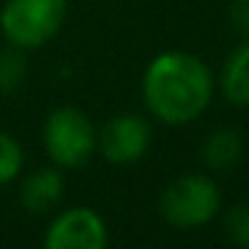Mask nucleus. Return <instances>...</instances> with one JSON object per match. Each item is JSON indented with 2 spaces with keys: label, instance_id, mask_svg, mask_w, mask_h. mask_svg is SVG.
Wrapping results in <instances>:
<instances>
[{
  "label": "nucleus",
  "instance_id": "obj_10",
  "mask_svg": "<svg viewBox=\"0 0 249 249\" xmlns=\"http://www.w3.org/2000/svg\"><path fill=\"white\" fill-rule=\"evenodd\" d=\"M24 166V150L14 134L0 129V188L19 179Z\"/></svg>",
  "mask_w": 249,
  "mask_h": 249
},
{
  "label": "nucleus",
  "instance_id": "obj_4",
  "mask_svg": "<svg viewBox=\"0 0 249 249\" xmlns=\"http://www.w3.org/2000/svg\"><path fill=\"white\" fill-rule=\"evenodd\" d=\"M67 0H6L0 8V33L8 46L33 51L56 38L67 22Z\"/></svg>",
  "mask_w": 249,
  "mask_h": 249
},
{
  "label": "nucleus",
  "instance_id": "obj_3",
  "mask_svg": "<svg viewBox=\"0 0 249 249\" xmlns=\"http://www.w3.org/2000/svg\"><path fill=\"white\" fill-rule=\"evenodd\" d=\"M43 147L54 166L65 172L83 169L97 156V126L81 107H54L43 121Z\"/></svg>",
  "mask_w": 249,
  "mask_h": 249
},
{
  "label": "nucleus",
  "instance_id": "obj_8",
  "mask_svg": "<svg viewBox=\"0 0 249 249\" xmlns=\"http://www.w3.org/2000/svg\"><path fill=\"white\" fill-rule=\"evenodd\" d=\"M220 91L228 105L249 107V38L225 56L220 70Z\"/></svg>",
  "mask_w": 249,
  "mask_h": 249
},
{
  "label": "nucleus",
  "instance_id": "obj_6",
  "mask_svg": "<svg viewBox=\"0 0 249 249\" xmlns=\"http://www.w3.org/2000/svg\"><path fill=\"white\" fill-rule=\"evenodd\" d=\"M107 241V222L89 206H70L56 212L43 233L46 249H105Z\"/></svg>",
  "mask_w": 249,
  "mask_h": 249
},
{
  "label": "nucleus",
  "instance_id": "obj_7",
  "mask_svg": "<svg viewBox=\"0 0 249 249\" xmlns=\"http://www.w3.org/2000/svg\"><path fill=\"white\" fill-rule=\"evenodd\" d=\"M65 169L59 166H40L22 177L19 182V204L24 212L35 217L51 214L65 198Z\"/></svg>",
  "mask_w": 249,
  "mask_h": 249
},
{
  "label": "nucleus",
  "instance_id": "obj_12",
  "mask_svg": "<svg viewBox=\"0 0 249 249\" xmlns=\"http://www.w3.org/2000/svg\"><path fill=\"white\" fill-rule=\"evenodd\" d=\"M222 231H225L231 244L249 249V204L231 206L222 217Z\"/></svg>",
  "mask_w": 249,
  "mask_h": 249
},
{
  "label": "nucleus",
  "instance_id": "obj_11",
  "mask_svg": "<svg viewBox=\"0 0 249 249\" xmlns=\"http://www.w3.org/2000/svg\"><path fill=\"white\" fill-rule=\"evenodd\" d=\"M27 75V62H24V51L17 46H8L6 51H0V94H11L24 83Z\"/></svg>",
  "mask_w": 249,
  "mask_h": 249
},
{
  "label": "nucleus",
  "instance_id": "obj_2",
  "mask_svg": "<svg viewBox=\"0 0 249 249\" xmlns=\"http://www.w3.org/2000/svg\"><path fill=\"white\" fill-rule=\"evenodd\" d=\"M222 193L214 177L206 172H185L163 188L158 214L174 231H196L220 214Z\"/></svg>",
  "mask_w": 249,
  "mask_h": 249
},
{
  "label": "nucleus",
  "instance_id": "obj_9",
  "mask_svg": "<svg viewBox=\"0 0 249 249\" xmlns=\"http://www.w3.org/2000/svg\"><path fill=\"white\" fill-rule=\"evenodd\" d=\"M244 153V137L238 129L222 126L204 137L201 142V161L209 172H228L241 161Z\"/></svg>",
  "mask_w": 249,
  "mask_h": 249
},
{
  "label": "nucleus",
  "instance_id": "obj_1",
  "mask_svg": "<svg viewBox=\"0 0 249 249\" xmlns=\"http://www.w3.org/2000/svg\"><path fill=\"white\" fill-rule=\"evenodd\" d=\"M214 75L190 51H161L142 72V102L150 118L163 126H188L209 110Z\"/></svg>",
  "mask_w": 249,
  "mask_h": 249
},
{
  "label": "nucleus",
  "instance_id": "obj_5",
  "mask_svg": "<svg viewBox=\"0 0 249 249\" xmlns=\"http://www.w3.org/2000/svg\"><path fill=\"white\" fill-rule=\"evenodd\" d=\"M153 142V124L142 113H118L97 129V153L113 166H131Z\"/></svg>",
  "mask_w": 249,
  "mask_h": 249
}]
</instances>
